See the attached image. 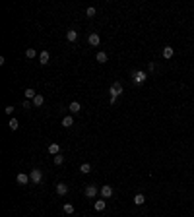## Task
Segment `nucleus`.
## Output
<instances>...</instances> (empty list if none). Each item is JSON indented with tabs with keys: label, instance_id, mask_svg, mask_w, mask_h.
I'll return each instance as SVG.
<instances>
[{
	"label": "nucleus",
	"instance_id": "10",
	"mask_svg": "<svg viewBox=\"0 0 194 217\" xmlns=\"http://www.w3.org/2000/svg\"><path fill=\"white\" fill-rule=\"evenodd\" d=\"M68 109H70V113H74V114H76V113H80V110H82V107H80V103H78V101H72Z\"/></svg>",
	"mask_w": 194,
	"mask_h": 217
},
{
	"label": "nucleus",
	"instance_id": "14",
	"mask_svg": "<svg viewBox=\"0 0 194 217\" xmlns=\"http://www.w3.org/2000/svg\"><path fill=\"white\" fill-rule=\"evenodd\" d=\"M35 95H37L35 89H31V87H27V89H25V99H27V101H29V99L33 101V99H35Z\"/></svg>",
	"mask_w": 194,
	"mask_h": 217
},
{
	"label": "nucleus",
	"instance_id": "17",
	"mask_svg": "<svg viewBox=\"0 0 194 217\" xmlns=\"http://www.w3.org/2000/svg\"><path fill=\"white\" fill-rule=\"evenodd\" d=\"M144 202H146V198H144V194H136V196H134V204H136V206H142Z\"/></svg>",
	"mask_w": 194,
	"mask_h": 217
},
{
	"label": "nucleus",
	"instance_id": "12",
	"mask_svg": "<svg viewBox=\"0 0 194 217\" xmlns=\"http://www.w3.org/2000/svg\"><path fill=\"white\" fill-rule=\"evenodd\" d=\"M49 153L58 155V153H60V145H58V144H51V145H49Z\"/></svg>",
	"mask_w": 194,
	"mask_h": 217
},
{
	"label": "nucleus",
	"instance_id": "9",
	"mask_svg": "<svg viewBox=\"0 0 194 217\" xmlns=\"http://www.w3.org/2000/svg\"><path fill=\"white\" fill-rule=\"evenodd\" d=\"M16 180H18V184H27V182L31 180V177H27L25 173H19V174H18V178H16Z\"/></svg>",
	"mask_w": 194,
	"mask_h": 217
},
{
	"label": "nucleus",
	"instance_id": "22",
	"mask_svg": "<svg viewBox=\"0 0 194 217\" xmlns=\"http://www.w3.org/2000/svg\"><path fill=\"white\" fill-rule=\"evenodd\" d=\"M64 213H74V206H72V204H64Z\"/></svg>",
	"mask_w": 194,
	"mask_h": 217
},
{
	"label": "nucleus",
	"instance_id": "13",
	"mask_svg": "<svg viewBox=\"0 0 194 217\" xmlns=\"http://www.w3.org/2000/svg\"><path fill=\"white\" fill-rule=\"evenodd\" d=\"M43 103H45V97L37 93V95H35V99H33V105H35V107H41Z\"/></svg>",
	"mask_w": 194,
	"mask_h": 217
},
{
	"label": "nucleus",
	"instance_id": "5",
	"mask_svg": "<svg viewBox=\"0 0 194 217\" xmlns=\"http://www.w3.org/2000/svg\"><path fill=\"white\" fill-rule=\"evenodd\" d=\"M99 192H101L103 200H105V198H111V196H113V186H103Z\"/></svg>",
	"mask_w": 194,
	"mask_h": 217
},
{
	"label": "nucleus",
	"instance_id": "25",
	"mask_svg": "<svg viewBox=\"0 0 194 217\" xmlns=\"http://www.w3.org/2000/svg\"><path fill=\"white\" fill-rule=\"evenodd\" d=\"M62 163H64V157H62V155H55V165H62Z\"/></svg>",
	"mask_w": 194,
	"mask_h": 217
},
{
	"label": "nucleus",
	"instance_id": "24",
	"mask_svg": "<svg viewBox=\"0 0 194 217\" xmlns=\"http://www.w3.org/2000/svg\"><path fill=\"white\" fill-rule=\"evenodd\" d=\"M97 62H107V54L105 52H97Z\"/></svg>",
	"mask_w": 194,
	"mask_h": 217
},
{
	"label": "nucleus",
	"instance_id": "3",
	"mask_svg": "<svg viewBox=\"0 0 194 217\" xmlns=\"http://www.w3.org/2000/svg\"><path fill=\"white\" fill-rule=\"evenodd\" d=\"M132 80H134V84H144L146 81V72H134Z\"/></svg>",
	"mask_w": 194,
	"mask_h": 217
},
{
	"label": "nucleus",
	"instance_id": "16",
	"mask_svg": "<svg viewBox=\"0 0 194 217\" xmlns=\"http://www.w3.org/2000/svg\"><path fill=\"white\" fill-rule=\"evenodd\" d=\"M72 124H74V118L72 116H64L62 118V126H64V128H70Z\"/></svg>",
	"mask_w": 194,
	"mask_h": 217
},
{
	"label": "nucleus",
	"instance_id": "15",
	"mask_svg": "<svg viewBox=\"0 0 194 217\" xmlns=\"http://www.w3.org/2000/svg\"><path fill=\"white\" fill-rule=\"evenodd\" d=\"M173 52H175V51H173V47H165L163 48V58H171V56H173Z\"/></svg>",
	"mask_w": 194,
	"mask_h": 217
},
{
	"label": "nucleus",
	"instance_id": "1",
	"mask_svg": "<svg viewBox=\"0 0 194 217\" xmlns=\"http://www.w3.org/2000/svg\"><path fill=\"white\" fill-rule=\"evenodd\" d=\"M109 93H111V105H115V103H117V97L122 93V85H121V81H115V84L111 85Z\"/></svg>",
	"mask_w": 194,
	"mask_h": 217
},
{
	"label": "nucleus",
	"instance_id": "21",
	"mask_svg": "<svg viewBox=\"0 0 194 217\" xmlns=\"http://www.w3.org/2000/svg\"><path fill=\"white\" fill-rule=\"evenodd\" d=\"M25 56H27V58H35V56H37L35 48H27V51H25Z\"/></svg>",
	"mask_w": 194,
	"mask_h": 217
},
{
	"label": "nucleus",
	"instance_id": "7",
	"mask_svg": "<svg viewBox=\"0 0 194 217\" xmlns=\"http://www.w3.org/2000/svg\"><path fill=\"white\" fill-rule=\"evenodd\" d=\"M56 194H58V196H66V194H68V186L62 184V182L56 184Z\"/></svg>",
	"mask_w": 194,
	"mask_h": 217
},
{
	"label": "nucleus",
	"instance_id": "19",
	"mask_svg": "<svg viewBox=\"0 0 194 217\" xmlns=\"http://www.w3.org/2000/svg\"><path fill=\"white\" fill-rule=\"evenodd\" d=\"M8 126H10V130H18V126H19V122L16 120V118H10V122H8Z\"/></svg>",
	"mask_w": 194,
	"mask_h": 217
},
{
	"label": "nucleus",
	"instance_id": "27",
	"mask_svg": "<svg viewBox=\"0 0 194 217\" xmlns=\"http://www.w3.org/2000/svg\"><path fill=\"white\" fill-rule=\"evenodd\" d=\"M29 107H31V103H29V101L25 99V101H23V109H29Z\"/></svg>",
	"mask_w": 194,
	"mask_h": 217
},
{
	"label": "nucleus",
	"instance_id": "6",
	"mask_svg": "<svg viewBox=\"0 0 194 217\" xmlns=\"http://www.w3.org/2000/svg\"><path fill=\"white\" fill-rule=\"evenodd\" d=\"M88 41H89V45H91V47H97V45L101 43V39H99L97 33H91V35L88 37Z\"/></svg>",
	"mask_w": 194,
	"mask_h": 217
},
{
	"label": "nucleus",
	"instance_id": "23",
	"mask_svg": "<svg viewBox=\"0 0 194 217\" xmlns=\"http://www.w3.org/2000/svg\"><path fill=\"white\" fill-rule=\"evenodd\" d=\"M85 16H88V18H93V16H95V8H93V6H89L88 10H85Z\"/></svg>",
	"mask_w": 194,
	"mask_h": 217
},
{
	"label": "nucleus",
	"instance_id": "8",
	"mask_svg": "<svg viewBox=\"0 0 194 217\" xmlns=\"http://www.w3.org/2000/svg\"><path fill=\"white\" fill-rule=\"evenodd\" d=\"M39 60H41V64H49V60H51V54H49L47 51H41V52H39Z\"/></svg>",
	"mask_w": 194,
	"mask_h": 217
},
{
	"label": "nucleus",
	"instance_id": "26",
	"mask_svg": "<svg viewBox=\"0 0 194 217\" xmlns=\"http://www.w3.org/2000/svg\"><path fill=\"white\" fill-rule=\"evenodd\" d=\"M12 110H14V107H6V109H4V113H6V114H12Z\"/></svg>",
	"mask_w": 194,
	"mask_h": 217
},
{
	"label": "nucleus",
	"instance_id": "2",
	"mask_svg": "<svg viewBox=\"0 0 194 217\" xmlns=\"http://www.w3.org/2000/svg\"><path fill=\"white\" fill-rule=\"evenodd\" d=\"M97 186H93V184H89V186H85V190H84V194L88 196V198H95L97 196Z\"/></svg>",
	"mask_w": 194,
	"mask_h": 217
},
{
	"label": "nucleus",
	"instance_id": "18",
	"mask_svg": "<svg viewBox=\"0 0 194 217\" xmlns=\"http://www.w3.org/2000/svg\"><path fill=\"white\" fill-rule=\"evenodd\" d=\"M80 173H84V174L91 173V165H89V163H84V165L80 167Z\"/></svg>",
	"mask_w": 194,
	"mask_h": 217
},
{
	"label": "nucleus",
	"instance_id": "4",
	"mask_svg": "<svg viewBox=\"0 0 194 217\" xmlns=\"http://www.w3.org/2000/svg\"><path fill=\"white\" fill-rule=\"evenodd\" d=\"M29 177H31V182L39 184L41 182V177H43V174H41V169H33L31 173H29Z\"/></svg>",
	"mask_w": 194,
	"mask_h": 217
},
{
	"label": "nucleus",
	"instance_id": "11",
	"mask_svg": "<svg viewBox=\"0 0 194 217\" xmlns=\"http://www.w3.org/2000/svg\"><path fill=\"white\" fill-rule=\"evenodd\" d=\"M66 39L70 41V43H74V41L78 39V31H74V29H70L68 33H66Z\"/></svg>",
	"mask_w": 194,
	"mask_h": 217
},
{
	"label": "nucleus",
	"instance_id": "20",
	"mask_svg": "<svg viewBox=\"0 0 194 217\" xmlns=\"http://www.w3.org/2000/svg\"><path fill=\"white\" fill-rule=\"evenodd\" d=\"M95 210L97 211H103V210H105V200H99V202H95Z\"/></svg>",
	"mask_w": 194,
	"mask_h": 217
}]
</instances>
